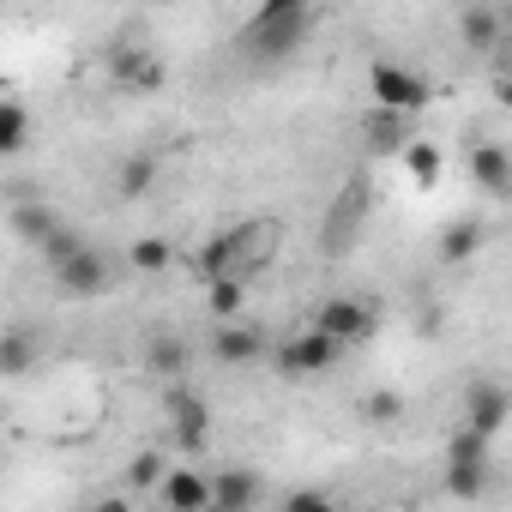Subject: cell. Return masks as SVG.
Segmentation results:
<instances>
[{"instance_id":"30","label":"cell","mask_w":512,"mask_h":512,"mask_svg":"<svg viewBox=\"0 0 512 512\" xmlns=\"http://www.w3.org/2000/svg\"><path fill=\"white\" fill-rule=\"evenodd\" d=\"M97 512H133V500L127 494H109V500H97Z\"/></svg>"},{"instance_id":"11","label":"cell","mask_w":512,"mask_h":512,"mask_svg":"<svg viewBox=\"0 0 512 512\" xmlns=\"http://www.w3.org/2000/svg\"><path fill=\"white\" fill-rule=\"evenodd\" d=\"M61 229H67V217H61L55 205H43V199H19V205H13V235H19V241H31L37 253H43Z\"/></svg>"},{"instance_id":"27","label":"cell","mask_w":512,"mask_h":512,"mask_svg":"<svg viewBox=\"0 0 512 512\" xmlns=\"http://www.w3.org/2000/svg\"><path fill=\"white\" fill-rule=\"evenodd\" d=\"M362 416H368V422H398V416H404V392H392V386H374V392L362 398Z\"/></svg>"},{"instance_id":"10","label":"cell","mask_w":512,"mask_h":512,"mask_svg":"<svg viewBox=\"0 0 512 512\" xmlns=\"http://www.w3.org/2000/svg\"><path fill=\"white\" fill-rule=\"evenodd\" d=\"M43 362V332L37 326H7V332H0V380H25L31 368Z\"/></svg>"},{"instance_id":"4","label":"cell","mask_w":512,"mask_h":512,"mask_svg":"<svg viewBox=\"0 0 512 512\" xmlns=\"http://www.w3.org/2000/svg\"><path fill=\"white\" fill-rule=\"evenodd\" d=\"M314 332H320L326 344H338V350H362V344H374V332H380V308H374V302H356V296H332V302H320Z\"/></svg>"},{"instance_id":"31","label":"cell","mask_w":512,"mask_h":512,"mask_svg":"<svg viewBox=\"0 0 512 512\" xmlns=\"http://www.w3.org/2000/svg\"><path fill=\"white\" fill-rule=\"evenodd\" d=\"M151 512H163V506H151Z\"/></svg>"},{"instance_id":"29","label":"cell","mask_w":512,"mask_h":512,"mask_svg":"<svg viewBox=\"0 0 512 512\" xmlns=\"http://www.w3.org/2000/svg\"><path fill=\"white\" fill-rule=\"evenodd\" d=\"M284 512H338V506L320 488H296V494H284Z\"/></svg>"},{"instance_id":"16","label":"cell","mask_w":512,"mask_h":512,"mask_svg":"<svg viewBox=\"0 0 512 512\" xmlns=\"http://www.w3.org/2000/svg\"><path fill=\"white\" fill-rule=\"evenodd\" d=\"M109 67H115V79H121L127 91H157V85H163V67H157L151 49H115Z\"/></svg>"},{"instance_id":"23","label":"cell","mask_w":512,"mask_h":512,"mask_svg":"<svg viewBox=\"0 0 512 512\" xmlns=\"http://www.w3.org/2000/svg\"><path fill=\"white\" fill-rule=\"evenodd\" d=\"M398 157H404V169H410V181H416V187H434V181H440V145H428V139H410Z\"/></svg>"},{"instance_id":"7","label":"cell","mask_w":512,"mask_h":512,"mask_svg":"<svg viewBox=\"0 0 512 512\" xmlns=\"http://www.w3.org/2000/svg\"><path fill=\"white\" fill-rule=\"evenodd\" d=\"M260 500H266V476L253 464H229L205 476V512H253Z\"/></svg>"},{"instance_id":"22","label":"cell","mask_w":512,"mask_h":512,"mask_svg":"<svg viewBox=\"0 0 512 512\" xmlns=\"http://www.w3.org/2000/svg\"><path fill=\"white\" fill-rule=\"evenodd\" d=\"M410 145V121L404 115H368V151H404Z\"/></svg>"},{"instance_id":"9","label":"cell","mask_w":512,"mask_h":512,"mask_svg":"<svg viewBox=\"0 0 512 512\" xmlns=\"http://www.w3.org/2000/svg\"><path fill=\"white\" fill-rule=\"evenodd\" d=\"M506 416H512V392H506L500 380H476V386L464 392V422H458V428L494 440V434L506 428Z\"/></svg>"},{"instance_id":"12","label":"cell","mask_w":512,"mask_h":512,"mask_svg":"<svg viewBox=\"0 0 512 512\" xmlns=\"http://www.w3.org/2000/svg\"><path fill=\"white\" fill-rule=\"evenodd\" d=\"M157 506H163V512H205V476H199L193 464L163 470V482H157Z\"/></svg>"},{"instance_id":"25","label":"cell","mask_w":512,"mask_h":512,"mask_svg":"<svg viewBox=\"0 0 512 512\" xmlns=\"http://www.w3.org/2000/svg\"><path fill=\"white\" fill-rule=\"evenodd\" d=\"M446 494L452 500H482L488 494V464H446Z\"/></svg>"},{"instance_id":"6","label":"cell","mask_w":512,"mask_h":512,"mask_svg":"<svg viewBox=\"0 0 512 512\" xmlns=\"http://www.w3.org/2000/svg\"><path fill=\"white\" fill-rule=\"evenodd\" d=\"M163 416H169V428H175V440H181L187 452H199V446L211 440V404H205L187 380H169V386H163Z\"/></svg>"},{"instance_id":"5","label":"cell","mask_w":512,"mask_h":512,"mask_svg":"<svg viewBox=\"0 0 512 512\" xmlns=\"http://www.w3.org/2000/svg\"><path fill=\"white\" fill-rule=\"evenodd\" d=\"M55 284H61L67 302H97V296L115 290V260H109L97 241H85L79 253H67V260L55 266Z\"/></svg>"},{"instance_id":"3","label":"cell","mask_w":512,"mask_h":512,"mask_svg":"<svg viewBox=\"0 0 512 512\" xmlns=\"http://www.w3.org/2000/svg\"><path fill=\"white\" fill-rule=\"evenodd\" d=\"M368 97H374V109L380 115H416V109H428V97H434V85H428V73H416V67H398V61H374L368 67Z\"/></svg>"},{"instance_id":"17","label":"cell","mask_w":512,"mask_h":512,"mask_svg":"<svg viewBox=\"0 0 512 512\" xmlns=\"http://www.w3.org/2000/svg\"><path fill=\"white\" fill-rule=\"evenodd\" d=\"M500 13L488 7V0H470V7L458 13V37H464V49H500Z\"/></svg>"},{"instance_id":"1","label":"cell","mask_w":512,"mask_h":512,"mask_svg":"<svg viewBox=\"0 0 512 512\" xmlns=\"http://www.w3.org/2000/svg\"><path fill=\"white\" fill-rule=\"evenodd\" d=\"M266 253H278V223L253 217V223H229L217 229L205 247H199V278L217 284V278H241L247 266H260Z\"/></svg>"},{"instance_id":"26","label":"cell","mask_w":512,"mask_h":512,"mask_svg":"<svg viewBox=\"0 0 512 512\" xmlns=\"http://www.w3.org/2000/svg\"><path fill=\"white\" fill-rule=\"evenodd\" d=\"M163 470H169V464H163V452H139V458L121 470V482H127V494H133V488H157V482H163Z\"/></svg>"},{"instance_id":"18","label":"cell","mask_w":512,"mask_h":512,"mask_svg":"<svg viewBox=\"0 0 512 512\" xmlns=\"http://www.w3.org/2000/svg\"><path fill=\"white\" fill-rule=\"evenodd\" d=\"M157 187V157L151 151H127L115 163V199H145Z\"/></svg>"},{"instance_id":"15","label":"cell","mask_w":512,"mask_h":512,"mask_svg":"<svg viewBox=\"0 0 512 512\" xmlns=\"http://www.w3.org/2000/svg\"><path fill=\"white\" fill-rule=\"evenodd\" d=\"M187 362H193V350H187L175 332H151V338H145V368H151L157 380H187Z\"/></svg>"},{"instance_id":"2","label":"cell","mask_w":512,"mask_h":512,"mask_svg":"<svg viewBox=\"0 0 512 512\" xmlns=\"http://www.w3.org/2000/svg\"><path fill=\"white\" fill-rule=\"evenodd\" d=\"M308 31H314L308 0H266V7L247 19L241 49H247V61H284V55H296L308 43Z\"/></svg>"},{"instance_id":"13","label":"cell","mask_w":512,"mask_h":512,"mask_svg":"<svg viewBox=\"0 0 512 512\" xmlns=\"http://www.w3.org/2000/svg\"><path fill=\"white\" fill-rule=\"evenodd\" d=\"M470 175H476V187H482L488 199H506V193H512V151L494 145V139L476 145V151H470Z\"/></svg>"},{"instance_id":"20","label":"cell","mask_w":512,"mask_h":512,"mask_svg":"<svg viewBox=\"0 0 512 512\" xmlns=\"http://www.w3.org/2000/svg\"><path fill=\"white\" fill-rule=\"evenodd\" d=\"M127 266L145 272V278L169 272V266H175V241H163V235H139V241H127Z\"/></svg>"},{"instance_id":"28","label":"cell","mask_w":512,"mask_h":512,"mask_svg":"<svg viewBox=\"0 0 512 512\" xmlns=\"http://www.w3.org/2000/svg\"><path fill=\"white\" fill-rule=\"evenodd\" d=\"M446 464H488V440L470 434V428H458V434L446 440Z\"/></svg>"},{"instance_id":"19","label":"cell","mask_w":512,"mask_h":512,"mask_svg":"<svg viewBox=\"0 0 512 512\" xmlns=\"http://www.w3.org/2000/svg\"><path fill=\"white\" fill-rule=\"evenodd\" d=\"M31 133H37L31 109H25V103H13V97H0V157L31 151Z\"/></svg>"},{"instance_id":"8","label":"cell","mask_w":512,"mask_h":512,"mask_svg":"<svg viewBox=\"0 0 512 512\" xmlns=\"http://www.w3.org/2000/svg\"><path fill=\"white\" fill-rule=\"evenodd\" d=\"M338 344H326L314 326L308 332H290L278 350H272V362H278V374H290V380H314V374H326V368H338Z\"/></svg>"},{"instance_id":"21","label":"cell","mask_w":512,"mask_h":512,"mask_svg":"<svg viewBox=\"0 0 512 512\" xmlns=\"http://www.w3.org/2000/svg\"><path fill=\"white\" fill-rule=\"evenodd\" d=\"M476 247H482V223H476V217H452V223L440 229V260L458 266V260H470Z\"/></svg>"},{"instance_id":"14","label":"cell","mask_w":512,"mask_h":512,"mask_svg":"<svg viewBox=\"0 0 512 512\" xmlns=\"http://www.w3.org/2000/svg\"><path fill=\"white\" fill-rule=\"evenodd\" d=\"M211 356L223 362V368H247V362H260L266 356V332H253V326H217V338H211Z\"/></svg>"},{"instance_id":"24","label":"cell","mask_w":512,"mask_h":512,"mask_svg":"<svg viewBox=\"0 0 512 512\" xmlns=\"http://www.w3.org/2000/svg\"><path fill=\"white\" fill-rule=\"evenodd\" d=\"M241 302H247L241 278H217V284L205 290V308H211V320H217V326H229V320L241 314Z\"/></svg>"}]
</instances>
